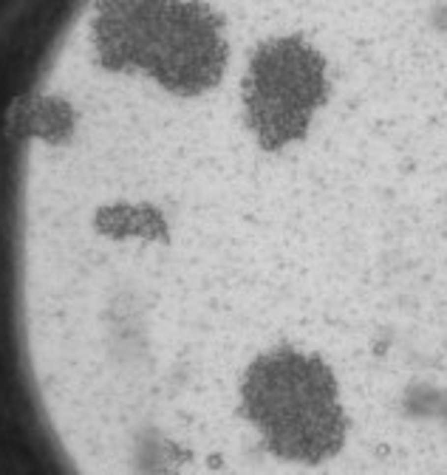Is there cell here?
Segmentation results:
<instances>
[{
    "label": "cell",
    "mask_w": 447,
    "mask_h": 475,
    "mask_svg": "<svg viewBox=\"0 0 447 475\" xmlns=\"http://www.w3.org/2000/svg\"><path fill=\"white\" fill-rule=\"evenodd\" d=\"M9 269L68 475H447V0H272L26 170Z\"/></svg>",
    "instance_id": "6da1fadb"
},
{
    "label": "cell",
    "mask_w": 447,
    "mask_h": 475,
    "mask_svg": "<svg viewBox=\"0 0 447 475\" xmlns=\"http://www.w3.org/2000/svg\"><path fill=\"white\" fill-rule=\"evenodd\" d=\"M215 20H218V17H215ZM218 43H221V31H218ZM215 54H218V48H215ZM215 54L209 57V62L215 59ZM209 62H207V65H209ZM207 65H204V71H207ZM204 71H201V74H204ZM201 74H198V77H201ZM198 77H195V79H198ZM195 79H190V82H195ZM190 82H184V85H190ZM145 85H148V82H145ZM153 88H159V85H153ZM176 88H181V85H176Z\"/></svg>",
    "instance_id": "7a4b0ae2"
},
{
    "label": "cell",
    "mask_w": 447,
    "mask_h": 475,
    "mask_svg": "<svg viewBox=\"0 0 447 475\" xmlns=\"http://www.w3.org/2000/svg\"><path fill=\"white\" fill-rule=\"evenodd\" d=\"M209 3H212V0H209ZM215 17H218V14H215ZM218 26H221V23H218ZM221 43H224V40H221ZM218 54H221V51H218ZM215 62H218V59H215ZM212 68H215V65H212ZM207 74H209V71H207ZM207 79V77H204ZM198 82H201V79H198ZM198 82H195V85H198ZM190 88H193V85H190ZM161 90V88H159ZM184 90H187V88H184Z\"/></svg>",
    "instance_id": "3957f363"
}]
</instances>
